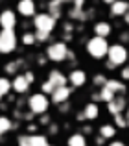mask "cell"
<instances>
[{
    "label": "cell",
    "instance_id": "6da1fadb",
    "mask_svg": "<svg viewBox=\"0 0 129 146\" xmlns=\"http://www.w3.org/2000/svg\"><path fill=\"white\" fill-rule=\"evenodd\" d=\"M109 46H111V44L107 43V39L94 35V37H90V39L87 41L85 50H87V54H89L90 57H94V59H103V57H107Z\"/></svg>",
    "mask_w": 129,
    "mask_h": 146
},
{
    "label": "cell",
    "instance_id": "7a4b0ae2",
    "mask_svg": "<svg viewBox=\"0 0 129 146\" xmlns=\"http://www.w3.org/2000/svg\"><path fill=\"white\" fill-rule=\"evenodd\" d=\"M68 54H70V48L64 41H55V43H50L46 48V57L54 63H61V61L68 59Z\"/></svg>",
    "mask_w": 129,
    "mask_h": 146
},
{
    "label": "cell",
    "instance_id": "3957f363",
    "mask_svg": "<svg viewBox=\"0 0 129 146\" xmlns=\"http://www.w3.org/2000/svg\"><path fill=\"white\" fill-rule=\"evenodd\" d=\"M107 61L113 63L115 67H122L129 61V52L124 44L116 43V44H111L109 46V52H107Z\"/></svg>",
    "mask_w": 129,
    "mask_h": 146
},
{
    "label": "cell",
    "instance_id": "277c9868",
    "mask_svg": "<svg viewBox=\"0 0 129 146\" xmlns=\"http://www.w3.org/2000/svg\"><path fill=\"white\" fill-rule=\"evenodd\" d=\"M50 104H52V100L48 98L46 94L35 93L28 98V109L32 111L33 115H44L48 111V107H50Z\"/></svg>",
    "mask_w": 129,
    "mask_h": 146
},
{
    "label": "cell",
    "instance_id": "5b68a950",
    "mask_svg": "<svg viewBox=\"0 0 129 146\" xmlns=\"http://www.w3.org/2000/svg\"><path fill=\"white\" fill-rule=\"evenodd\" d=\"M55 19L52 17L48 11H44V13H37L35 17H33V26H35L37 32H44V33H52L55 28Z\"/></svg>",
    "mask_w": 129,
    "mask_h": 146
},
{
    "label": "cell",
    "instance_id": "8992f818",
    "mask_svg": "<svg viewBox=\"0 0 129 146\" xmlns=\"http://www.w3.org/2000/svg\"><path fill=\"white\" fill-rule=\"evenodd\" d=\"M15 48H17L15 30H2L0 32V54H11Z\"/></svg>",
    "mask_w": 129,
    "mask_h": 146
},
{
    "label": "cell",
    "instance_id": "52a82bcc",
    "mask_svg": "<svg viewBox=\"0 0 129 146\" xmlns=\"http://www.w3.org/2000/svg\"><path fill=\"white\" fill-rule=\"evenodd\" d=\"M17 11H18V15H22V17H26V19L35 17L37 15L35 0H18L17 2Z\"/></svg>",
    "mask_w": 129,
    "mask_h": 146
},
{
    "label": "cell",
    "instance_id": "ba28073f",
    "mask_svg": "<svg viewBox=\"0 0 129 146\" xmlns=\"http://www.w3.org/2000/svg\"><path fill=\"white\" fill-rule=\"evenodd\" d=\"M127 100L124 94H120V96H116L115 100H111V102L107 104V109H109V113L115 117V115H118V113H124V111H127Z\"/></svg>",
    "mask_w": 129,
    "mask_h": 146
},
{
    "label": "cell",
    "instance_id": "9c48e42d",
    "mask_svg": "<svg viewBox=\"0 0 129 146\" xmlns=\"http://www.w3.org/2000/svg\"><path fill=\"white\" fill-rule=\"evenodd\" d=\"M70 94H72V89L68 85H64V87H57V89L52 93V104H57V106H61V104H66L68 102V98H70Z\"/></svg>",
    "mask_w": 129,
    "mask_h": 146
},
{
    "label": "cell",
    "instance_id": "30bf717a",
    "mask_svg": "<svg viewBox=\"0 0 129 146\" xmlns=\"http://www.w3.org/2000/svg\"><path fill=\"white\" fill-rule=\"evenodd\" d=\"M0 26L2 30H13L17 26V15L13 9H4L0 13Z\"/></svg>",
    "mask_w": 129,
    "mask_h": 146
},
{
    "label": "cell",
    "instance_id": "8fae6325",
    "mask_svg": "<svg viewBox=\"0 0 129 146\" xmlns=\"http://www.w3.org/2000/svg\"><path fill=\"white\" fill-rule=\"evenodd\" d=\"M68 83H70L72 87H83L87 83V72L81 70V68H74V70H70V74H68Z\"/></svg>",
    "mask_w": 129,
    "mask_h": 146
},
{
    "label": "cell",
    "instance_id": "7c38bea8",
    "mask_svg": "<svg viewBox=\"0 0 129 146\" xmlns=\"http://www.w3.org/2000/svg\"><path fill=\"white\" fill-rule=\"evenodd\" d=\"M11 83H13V91L17 94H26V93H28V89H30V82L26 80L24 74L15 76V78L11 80Z\"/></svg>",
    "mask_w": 129,
    "mask_h": 146
},
{
    "label": "cell",
    "instance_id": "4fadbf2b",
    "mask_svg": "<svg viewBox=\"0 0 129 146\" xmlns=\"http://www.w3.org/2000/svg\"><path fill=\"white\" fill-rule=\"evenodd\" d=\"M81 113H83V117H85V120L92 122V120H96V118L100 117V107H98L96 102H89V104H85V107H83Z\"/></svg>",
    "mask_w": 129,
    "mask_h": 146
},
{
    "label": "cell",
    "instance_id": "5bb4252c",
    "mask_svg": "<svg viewBox=\"0 0 129 146\" xmlns=\"http://www.w3.org/2000/svg\"><path fill=\"white\" fill-rule=\"evenodd\" d=\"M48 82L57 89V87H64L68 83V76H64L61 70H50L48 74Z\"/></svg>",
    "mask_w": 129,
    "mask_h": 146
},
{
    "label": "cell",
    "instance_id": "9a60e30c",
    "mask_svg": "<svg viewBox=\"0 0 129 146\" xmlns=\"http://www.w3.org/2000/svg\"><path fill=\"white\" fill-rule=\"evenodd\" d=\"M109 11H111V17H126V13L129 11V2L127 0H116Z\"/></svg>",
    "mask_w": 129,
    "mask_h": 146
},
{
    "label": "cell",
    "instance_id": "2e32d148",
    "mask_svg": "<svg viewBox=\"0 0 129 146\" xmlns=\"http://www.w3.org/2000/svg\"><path fill=\"white\" fill-rule=\"evenodd\" d=\"M111 32H113V26L109 24V22H105V21H100V22H96V24H94V33H96L98 37L107 39V37L111 35Z\"/></svg>",
    "mask_w": 129,
    "mask_h": 146
},
{
    "label": "cell",
    "instance_id": "e0dca14e",
    "mask_svg": "<svg viewBox=\"0 0 129 146\" xmlns=\"http://www.w3.org/2000/svg\"><path fill=\"white\" fill-rule=\"evenodd\" d=\"M24 65H26L24 59H13V61H9V63H6L4 72H6V74H11V76H18V70H20Z\"/></svg>",
    "mask_w": 129,
    "mask_h": 146
},
{
    "label": "cell",
    "instance_id": "ac0fdd59",
    "mask_svg": "<svg viewBox=\"0 0 129 146\" xmlns=\"http://www.w3.org/2000/svg\"><path fill=\"white\" fill-rule=\"evenodd\" d=\"M105 87H109V89L113 91V93L116 94V96H120V94H126L127 87L124 82H120V80H109L107 83H105Z\"/></svg>",
    "mask_w": 129,
    "mask_h": 146
},
{
    "label": "cell",
    "instance_id": "d6986e66",
    "mask_svg": "<svg viewBox=\"0 0 129 146\" xmlns=\"http://www.w3.org/2000/svg\"><path fill=\"white\" fill-rule=\"evenodd\" d=\"M61 7H63L61 0H50L48 2V13L57 21V19H61Z\"/></svg>",
    "mask_w": 129,
    "mask_h": 146
},
{
    "label": "cell",
    "instance_id": "ffe728a7",
    "mask_svg": "<svg viewBox=\"0 0 129 146\" xmlns=\"http://www.w3.org/2000/svg\"><path fill=\"white\" fill-rule=\"evenodd\" d=\"M98 133H100V137H103L105 141H107V139H115L116 128H115V126H111V124H103V126H100Z\"/></svg>",
    "mask_w": 129,
    "mask_h": 146
},
{
    "label": "cell",
    "instance_id": "44dd1931",
    "mask_svg": "<svg viewBox=\"0 0 129 146\" xmlns=\"http://www.w3.org/2000/svg\"><path fill=\"white\" fill-rule=\"evenodd\" d=\"M66 146H87V139L83 133H72L66 141Z\"/></svg>",
    "mask_w": 129,
    "mask_h": 146
},
{
    "label": "cell",
    "instance_id": "7402d4cb",
    "mask_svg": "<svg viewBox=\"0 0 129 146\" xmlns=\"http://www.w3.org/2000/svg\"><path fill=\"white\" fill-rule=\"evenodd\" d=\"M9 91H13V83H11L9 78L2 76V78H0V100H2L4 96H7Z\"/></svg>",
    "mask_w": 129,
    "mask_h": 146
},
{
    "label": "cell",
    "instance_id": "603a6c76",
    "mask_svg": "<svg viewBox=\"0 0 129 146\" xmlns=\"http://www.w3.org/2000/svg\"><path fill=\"white\" fill-rule=\"evenodd\" d=\"M15 128V124L11 122V118L9 117H6V115H0V133H7V131H11V129Z\"/></svg>",
    "mask_w": 129,
    "mask_h": 146
},
{
    "label": "cell",
    "instance_id": "cb8c5ba5",
    "mask_svg": "<svg viewBox=\"0 0 129 146\" xmlns=\"http://www.w3.org/2000/svg\"><path fill=\"white\" fill-rule=\"evenodd\" d=\"M98 93H100V102H105V104H109L111 100H115L116 98V94L113 93L109 87H101V89H98Z\"/></svg>",
    "mask_w": 129,
    "mask_h": 146
},
{
    "label": "cell",
    "instance_id": "d4e9b609",
    "mask_svg": "<svg viewBox=\"0 0 129 146\" xmlns=\"http://www.w3.org/2000/svg\"><path fill=\"white\" fill-rule=\"evenodd\" d=\"M17 146H33L32 135H30V133H22V135H18V139H17Z\"/></svg>",
    "mask_w": 129,
    "mask_h": 146
},
{
    "label": "cell",
    "instance_id": "484cf974",
    "mask_svg": "<svg viewBox=\"0 0 129 146\" xmlns=\"http://www.w3.org/2000/svg\"><path fill=\"white\" fill-rule=\"evenodd\" d=\"M37 39H35V33L32 32H26L24 35H22V44H26V46H32V44H35Z\"/></svg>",
    "mask_w": 129,
    "mask_h": 146
},
{
    "label": "cell",
    "instance_id": "4316f807",
    "mask_svg": "<svg viewBox=\"0 0 129 146\" xmlns=\"http://www.w3.org/2000/svg\"><path fill=\"white\" fill-rule=\"evenodd\" d=\"M54 91H55V87L52 85L48 80L41 83V93H43V94H46V96H52V93H54Z\"/></svg>",
    "mask_w": 129,
    "mask_h": 146
},
{
    "label": "cell",
    "instance_id": "83f0119b",
    "mask_svg": "<svg viewBox=\"0 0 129 146\" xmlns=\"http://www.w3.org/2000/svg\"><path fill=\"white\" fill-rule=\"evenodd\" d=\"M107 82H109V80L105 78V74H94V78H92V83L98 87V89H101Z\"/></svg>",
    "mask_w": 129,
    "mask_h": 146
},
{
    "label": "cell",
    "instance_id": "f1b7e54d",
    "mask_svg": "<svg viewBox=\"0 0 129 146\" xmlns=\"http://www.w3.org/2000/svg\"><path fill=\"white\" fill-rule=\"evenodd\" d=\"M32 141H33V146H48L46 137H44V135H39V133L32 135Z\"/></svg>",
    "mask_w": 129,
    "mask_h": 146
},
{
    "label": "cell",
    "instance_id": "f546056e",
    "mask_svg": "<svg viewBox=\"0 0 129 146\" xmlns=\"http://www.w3.org/2000/svg\"><path fill=\"white\" fill-rule=\"evenodd\" d=\"M115 124L118 126V128H127V120H126V115L124 113H118V115H115Z\"/></svg>",
    "mask_w": 129,
    "mask_h": 146
},
{
    "label": "cell",
    "instance_id": "4dcf8cb0",
    "mask_svg": "<svg viewBox=\"0 0 129 146\" xmlns=\"http://www.w3.org/2000/svg\"><path fill=\"white\" fill-rule=\"evenodd\" d=\"M33 33H35V39H37V43H46V41H48V39H50V35H52V33H44V32H37V30H35V32H33Z\"/></svg>",
    "mask_w": 129,
    "mask_h": 146
},
{
    "label": "cell",
    "instance_id": "1f68e13d",
    "mask_svg": "<svg viewBox=\"0 0 129 146\" xmlns=\"http://www.w3.org/2000/svg\"><path fill=\"white\" fill-rule=\"evenodd\" d=\"M63 32H64V35H72V32H74V24H72V21L63 24Z\"/></svg>",
    "mask_w": 129,
    "mask_h": 146
},
{
    "label": "cell",
    "instance_id": "d6a6232c",
    "mask_svg": "<svg viewBox=\"0 0 129 146\" xmlns=\"http://www.w3.org/2000/svg\"><path fill=\"white\" fill-rule=\"evenodd\" d=\"M39 124L41 126H50V115H41V118H39Z\"/></svg>",
    "mask_w": 129,
    "mask_h": 146
},
{
    "label": "cell",
    "instance_id": "836d02e7",
    "mask_svg": "<svg viewBox=\"0 0 129 146\" xmlns=\"http://www.w3.org/2000/svg\"><path fill=\"white\" fill-rule=\"evenodd\" d=\"M120 76H122L124 82H129V65H127V67H124L122 70H120Z\"/></svg>",
    "mask_w": 129,
    "mask_h": 146
},
{
    "label": "cell",
    "instance_id": "e575fe53",
    "mask_svg": "<svg viewBox=\"0 0 129 146\" xmlns=\"http://www.w3.org/2000/svg\"><path fill=\"white\" fill-rule=\"evenodd\" d=\"M129 43V32H122L120 33V44H126Z\"/></svg>",
    "mask_w": 129,
    "mask_h": 146
},
{
    "label": "cell",
    "instance_id": "d590c367",
    "mask_svg": "<svg viewBox=\"0 0 129 146\" xmlns=\"http://www.w3.org/2000/svg\"><path fill=\"white\" fill-rule=\"evenodd\" d=\"M83 4H85V0H72V7H76V9H83Z\"/></svg>",
    "mask_w": 129,
    "mask_h": 146
},
{
    "label": "cell",
    "instance_id": "8d00e7d4",
    "mask_svg": "<svg viewBox=\"0 0 129 146\" xmlns=\"http://www.w3.org/2000/svg\"><path fill=\"white\" fill-rule=\"evenodd\" d=\"M24 76H26V80L30 82V85L35 82V76H33V72H30V70H28V72H24Z\"/></svg>",
    "mask_w": 129,
    "mask_h": 146
},
{
    "label": "cell",
    "instance_id": "74e56055",
    "mask_svg": "<svg viewBox=\"0 0 129 146\" xmlns=\"http://www.w3.org/2000/svg\"><path fill=\"white\" fill-rule=\"evenodd\" d=\"M59 111H61V113H68V111H70V104H61V106H59Z\"/></svg>",
    "mask_w": 129,
    "mask_h": 146
},
{
    "label": "cell",
    "instance_id": "f35d334b",
    "mask_svg": "<svg viewBox=\"0 0 129 146\" xmlns=\"http://www.w3.org/2000/svg\"><path fill=\"white\" fill-rule=\"evenodd\" d=\"M107 146H127L126 143H122V141H111Z\"/></svg>",
    "mask_w": 129,
    "mask_h": 146
},
{
    "label": "cell",
    "instance_id": "ab89813d",
    "mask_svg": "<svg viewBox=\"0 0 129 146\" xmlns=\"http://www.w3.org/2000/svg\"><path fill=\"white\" fill-rule=\"evenodd\" d=\"M57 126H55V124H50V129H48V131H50V135H55V133H57Z\"/></svg>",
    "mask_w": 129,
    "mask_h": 146
},
{
    "label": "cell",
    "instance_id": "60d3db41",
    "mask_svg": "<svg viewBox=\"0 0 129 146\" xmlns=\"http://www.w3.org/2000/svg\"><path fill=\"white\" fill-rule=\"evenodd\" d=\"M33 131H37V126H35V124H30V126H28V133L32 135Z\"/></svg>",
    "mask_w": 129,
    "mask_h": 146
},
{
    "label": "cell",
    "instance_id": "b9f144b4",
    "mask_svg": "<svg viewBox=\"0 0 129 146\" xmlns=\"http://www.w3.org/2000/svg\"><path fill=\"white\" fill-rule=\"evenodd\" d=\"M37 63H39V65H44V63H46V59H44V56H39V57H37Z\"/></svg>",
    "mask_w": 129,
    "mask_h": 146
},
{
    "label": "cell",
    "instance_id": "7bdbcfd3",
    "mask_svg": "<svg viewBox=\"0 0 129 146\" xmlns=\"http://www.w3.org/2000/svg\"><path fill=\"white\" fill-rule=\"evenodd\" d=\"M105 67H107V68H109V70H113V68H116V67H115V65H113V63H109V61H107V59H105Z\"/></svg>",
    "mask_w": 129,
    "mask_h": 146
},
{
    "label": "cell",
    "instance_id": "ee69618b",
    "mask_svg": "<svg viewBox=\"0 0 129 146\" xmlns=\"http://www.w3.org/2000/svg\"><path fill=\"white\" fill-rule=\"evenodd\" d=\"M81 133H92V128H90V126H85V128H83V131Z\"/></svg>",
    "mask_w": 129,
    "mask_h": 146
},
{
    "label": "cell",
    "instance_id": "f6af8a7d",
    "mask_svg": "<svg viewBox=\"0 0 129 146\" xmlns=\"http://www.w3.org/2000/svg\"><path fill=\"white\" fill-rule=\"evenodd\" d=\"M101 2H103V4H107V6H113V4H115L116 0H101Z\"/></svg>",
    "mask_w": 129,
    "mask_h": 146
},
{
    "label": "cell",
    "instance_id": "bcb514c9",
    "mask_svg": "<svg viewBox=\"0 0 129 146\" xmlns=\"http://www.w3.org/2000/svg\"><path fill=\"white\" fill-rule=\"evenodd\" d=\"M124 22H126V24L129 26V11H127V13H126V17H124Z\"/></svg>",
    "mask_w": 129,
    "mask_h": 146
},
{
    "label": "cell",
    "instance_id": "7dc6e473",
    "mask_svg": "<svg viewBox=\"0 0 129 146\" xmlns=\"http://www.w3.org/2000/svg\"><path fill=\"white\" fill-rule=\"evenodd\" d=\"M78 120H79V122H83V120H85V117H83V113H78Z\"/></svg>",
    "mask_w": 129,
    "mask_h": 146
},
{
    "label": "cell",
    "instance_id": "c3c4849f",
    "mask_svg": "<svg viewBox=\"0 0 129 146\" xmlns=\"http://www.w3.org/2000/svg\"><path fill=\"white\" fill-rule=\"evenodd\" d=\"M126 120H127V128H129V107H127V111H126Z\"/></svg>",
    "mask_w": 129,
    "mask_h": 146
},
{
    "label": "cell",
    "instance_id": "681fc988",
    "mask_svg": "<svg viewBox=\"0 0 129 146\" xmlns=\"http://www.w3.org/2000/svg\"><path fill=\"white\" fill-rule=\"evenodd\" d=\"M68 2H72V0H61V4L64 6V4H68Z\"/></svg>",
    "mask_w": 129,
    "mask_h": 146
},
{
    "label": "cell",
    "instance_id": "f907efd6",
    "mask_svg": "<svg viewBox=\"0 0 129 146\" xmlns=\"http://www.w3.org/2000/svg\"><path fill=\"white\" fill-rule=\"evenodd\" d=\"M0 139H2V133H0Z\"/></svg>",
    "mask_w": 129,
    "mask_h": 146
},
{
    "label": "cell",
    "instance_id": "816d5d0a",
    "mask_svg": "<svg viewBox=\"0 0 129 146\" xmlns=\"http://www.w3.org/2000/svg\"><path fill=\"white\" fill-rule=\"evenodd\" d=\"M48 146H52V144H48Z\"/></svg>",
    "mask_w": 129,
    "mask_h": 146
}]
</instances>
